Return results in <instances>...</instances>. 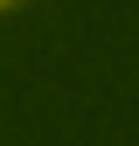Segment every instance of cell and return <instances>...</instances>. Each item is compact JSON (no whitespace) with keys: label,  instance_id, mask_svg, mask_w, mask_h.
Returning <instances> with one entry per match:
<instances>
[{"label":"cell","instance_id":"cell-1","mask_svg":"<svg viewBox=\"0 0 139 146\" xmlns=\"http://www.w3.org/2000/svg\"><path fill=\"white\" fill-rule=\"evenodd\" d=\"M0 7H7V0H0Z\"/></svg>","mask_w":139,"mask_h":146}]
</instances>
